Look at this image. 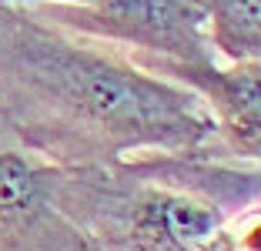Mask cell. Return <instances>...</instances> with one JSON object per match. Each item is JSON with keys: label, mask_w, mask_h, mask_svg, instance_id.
Masks as SVG:
<instances>
[{"label": "cell", "mask_w": 261, "mask_h": 251, "mask_svg": "<svg viewBox=\"0 0 261 251\" xmlns=\"http://www.w3.org/2000/svg\"><path fill=\"white\" fill-rule=\"evenodd\" d=\"M10 81L84 141L127 151L191 154L218 134L207 107L188 87L144 70L114 51L54 37L37 17H17Z\"/></svg>", "instance_id": "6da1fadb"}, {"label": "cell", "mask_w": 261, "mask_h": 251, "mask_svg": "<svg viewBox=\"0 0 261 251\" xmlns=\"http://www.w3.org/2000/svg\"><path fill=\"white\" fill-rule=\"evenodd\" d=\"M34 17L67 34L138 51L151 57L138 61L144 70L158 64L215 61L201 0H91L81 7H37Z\"/></svg>", "instance_id": "7a4b0ae2"}, {"label": "cell", "mask_w": 261, "mask_h": 251, "mask_svg": "<svg viewBox=\"0 0 261 251\" xmlns=\"http://www.w3.org/2000/svg\"><path fill=\"white\" fill-rule=\"evenodd\" d=\"M151 74L198 94L215 121V131L248 161L261 154V61L248 64H158Z\"/></svg>", "instance_id": "3957f363"}, {"label": "cell", "mask_w": 261, "mask_h": 251, "mask_svg": "<svg viewBox=\"0 0 261 251\" xmlns=\"http://www.w3.org/2000/svg\"><path fill=\"white\" fill-rule=\"evenodd\" d=\"M130 241L138 251H241L215 201L191 191L151 188L134 208Z\"/></svg>", "instance_id": "277c9868"}, {"label": "cell", "mask_w": 261, "mask_h": 251, "mask_svg": "<svg viewBox=\"0 0 261 251\" xmlns=\"http://www.w3.org/2000/svg\"><path fill=\"white\" fill-rule=\"evenodd\" d=\"M54 171L34 154L0 151V228H27L47 208Z\"/></svg>", "instance_id": "5b68a950"}, {"label": "cell", "mask_w": 261, "mask_h": 251, "mask_svg": "<svg viewBox=\"0 0 261 251\" xmlns=\"http://www.w3.org/2000/svg\"><path fill=\"white\" fill-rule=\"evenodd\" d=\"M207 44L228 64L261 61V0H201Z\"/></svg>", "instance_id": "8992f818"}, {"label": "cell", "mask_w": 261, "mask_h": 251, "mask_svg": "<svg viewBox=\"0 0 261 251\" xmlns=\"http://www.w3.org/2000/svg\"><path fill=\"white\" fill-rule=\"evenodd\" d=\"M7 7H81V4H91V0H0Z\"/></svg>", "instance_id": "52a82bcc"}]
</instances>
